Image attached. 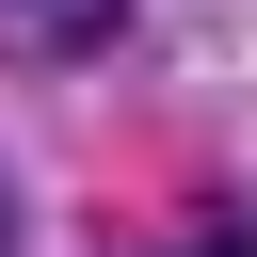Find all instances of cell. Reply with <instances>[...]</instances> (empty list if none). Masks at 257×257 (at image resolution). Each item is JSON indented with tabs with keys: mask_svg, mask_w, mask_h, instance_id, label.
Wrapping results in <instances>:
<instances>
[{
	"mask_svg": "<svg viewBox=\"0 0 257 257\" xmlns=\"http://www.w3.org/2000/svg\"><path fill=\"white\" fill-rule=\"evenodd\" d=\"M177 257H241V225H193V241H177Z\"/></svg>",
	"mask_w": 257,
	"mask_h": 257,
	"instance_id": "7a4b0ae2",
	"label": "cell"
},
{
	"mask_svg": "<svg viewBox=\"0 0 257 257\" xmlns=\"http://www.w3.org/2000/svg\"><path fill=\"white\" fill-rule=\"evenodd\" d=\"M128 32V0H0V64H96Z\"/></svg>",
	"mask_w": 257,
	"mask_h": 257,
	"instance_id": "6da1fadb",
	"label": "cell"
},
{
	"mask_svg": "<svg viewBox=\"0 0 257 257\" xmlns=\"http://www.w3.org/2000/svg\"><path fill=\"white\" fill-rule=\"evenodd\" d=\"M0 241H16V177H0Z\"/></svg>",
	"mask_w": 257,
	"mask_h": 257,
	"instance_id": "3957f363",
	"label": "cell"
}]
</instances>
